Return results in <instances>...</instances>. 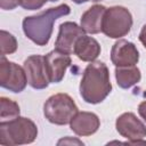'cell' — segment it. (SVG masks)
<instances>
[{
	"instance_id": "6da1fadb",
	"label": "cell",
	"mask_w": 146,
	"mask_h": 146,
	"mask_svg": "<svg viewBox=\"0 0 146 146\" xmlns=\"http://www.w3.org/2000/svg\"><path fill=\"white\" fill-rule=\"evenodd\" d=\"M112 83L110 80V71L103 62H90L84 68L81 82L80 95L88 104L102 103L111 92Z\"/></svg>"
},
{
	"instance_id": "7a4b0ae2",
	"label": "cell",
	"mask_w": 146,
	"mask_h": 146,
	"mask_svg": "<svg viewBox=\"0 0 146 146\" xmlns=\"http://www.w3.org/2000/svg\"><path fill=\"white\" fill-rule=\"evenodd\" d=\"M71 13L66 3L52 7L34 16H29L23 19V31L25 35L38 46H46L52 33V25L56 19L66 16Z\"/></svg>"
},
{
	"instance_id": "3957f363",
	"label": "cell",
	"mask_w": 146,
	"mask_h": 146,
	"mask_svg": "<svg viewBox=\"0 0 146 146\" xmlns=\"http://www.w3.org/2000/svg\"><path fill=\"white\" fill-rule=\"evenodd\" d=\"M38 136V127L27 119L17 116L13 120L1 121L0 123V145L15 146L30 144Z\"/></svg>"
},
{
	"instance_id": "277c9868",
	"label": "cell",
	"mask_w": 146,
	"mask_h": 146,
	"mask_svg": "<svg viewBox=\"0 0 146 146\" xmlns=\"http://www.w3.org/2000/svg\"><path fill=\"white\" fill-rule=\"evenodd\" d=\"M78 112V106L72 97L63 92L50 96L43 105V114L46 119L50 123L57 125L70 123Z\"/></svg>"
},
{
	"instance_id": "5b68a950",
	"label": "cell",
	"mask_w": 146,
	"mask_h": 146,
	"mask_svg": "<svg viewBox=\"0 0 146 146\" xmlns=\"http://www.w3.org/2000/svg\"><path fill=\"white\" fill-rule=\"evenodd\" d=\"M132 26V16L130 11L122 6L107 8L102 24V32L112 39H119L127 35Z\"/></svg>"
},
{
	"instance_id": "8992f818",
	"label": "cell",
	"mask_w": 146,
	"mask_h": 146,
	"mask_svg": "<svg viewBox=\"0 0 146 146\" xmlns=\"http://www.w3.org/2000/svg\"><path fill=\"white\" fill-rule=\"evenodd\" d=\"M27 83L24 67L16 63L9 62L5 55L0 59V86L11 92H21L25 89Z\"/></svg>"
},
{
	"instance_id": "52a82bcc",
	"label": "cell",
	"mask_w": 146,
	"mask_h": 146,
	"mask_svg": "<svg viewBox=\"0 0 146 146\" xmlns=\"http://www.w3.org/2000/svg\"><path fill=\"white\" fill-rule=\"evenodd\" d=\"M24 71L26 74L27 83L34 89H44L50 83L46 70L44 56L32 55L24 62Z\"/></svg>"
},
{
	"instance_id": "ba28073f",
	"label": "cell",
	"mask_w": 146,
	"mask_h": 146,
	"mask_svg": "<svg viewBox=\"0 0 146 146\" xmlns=\"http://www.w3.org/2000/svg\"><path fill=\"white\" fill-rule=\"evenodd\" d=\"M71 63L72 60L70 55L63 51H59L57 49L47 54L44 56V64H46V70H47L50 83L60 82Z\"/></svg>"
},
{
	"instance_id": "9c48e42d",
	"label": "cell",
	"mask_w": 146,
	"mask_h": 146,
	"mask_svg": "<svg viewBox=\"0 0 146 146\" xmlns=\"http://www.w3.org/2000/svg\"><path fill=\"white\" fill-rule=\"evenodd\" d=\"M84 35V30L74 22H65L59 25V32L55 42L57 50L71 55L79 38Z\"/></svg>"
},
{
	"instance_id": "30bf717a",
	"label": "cell",
	"mask_w": 146,
	"mask_h": 146,
	"mask_svg": "<svg viewBox=\"0 0 146 146\" xmlns=\"http://www.w3.org/2000/svg\"><path fill=\"white\" fill-rule=\"evenodd\" d=\"M115 127L117 132L127 139L137 140L146 137V125L133 113L127 112L121 114L116 119Z\"/></svg>"
},
{
	"instance_id": "8fae6325",
	"label": "cell",
	"mask_w": 146,
	"mask_h": 146,
	"mask_svg": "<svg viewBox=\"0 0 146 146\" xmlns=\"http://www.w3.org/2000/svg\"><path fill=\"white\" fill-rule=\"evenodd\" d=\"M111 60L116 67L133 66L139 60V52L132 42L121 39L112 47Z\"/></svg>"
},
{
	"instance_id": "7c38bea8",
	"label": "cell",
	"mask_w": 146,
	"mask_h": 146,
	"mask_svg": "<svg viewBox=\"0 0 146 146\" xmlns=\"http://www.w3.org/2000/svg\"><path fill=\"white\" fill-rule=\"evenodd\" d=\"M70 125H71V130L74 133L83 137V136L94 135L98 130L100 125V121L95 113L78 112L70 122Z\"/></svg>"
},
{
	"instance_id": "4fadbf2b",
	"label": "cell",
	"mask_w": 146,
	"mask_h": 146,
	"mask_svg": "<svg viewBox=\"0 0 146 146\" xmlns=\"http://www.w3.org/2000/svg\"><path fill=\"white\" fill-rule=\"evenodd\" d=\"M106 7L102 5H94L81 16V27L84 32L90 34H97L102 32V24Z\"/></svg>"
},
{
	"instance_id": "5bb4252c",
	"label": "cell",
	"mask_w": 146,
	"mask_h": 146,
	"mask_svg": "<svg viewBox=\"0 0 146 146\" xmlns=\"http://www.w3.org/2000/svg\"><path fill=\"white\" fill-rule=\"evenodd\" d=\"M73 52L83 62H94L100 54V46L96 39L82 35L78 39Z\"/></svg>"
},
{
	"instance_id": "9a60e30c",
	"label": "cell",
	"mask_w": 146,
	"mask_h": 146,
	"mask_svg": "<svg viewBox=\"0 0 146 146\" xmlns=\"http://www.w3.org/2000/svg\"><path fill=\"white\" fill-rule=\"evenodd\" d=\"M141 74L139 68L133 66H123V67H116L115 68V79L117 82V86L122 89H129L136 83L140 81Z\"/></svg>"
},
{
	"instance_id": "2e32d148",
	"label": "cell",
	"mask_w": 146,
	"mask_h": 146,
	"mask_svg": "<svg viewBox=\"0 0 146 146\" xmlns=\"http://www.w3.org/2000/svg\"><path fill=\"white\" fill-rule=\"evenodd\" d=\"M19 116V106L16 102L1 97L0 98V119L1 121L13 120Z\"/></svg>"
},
{
	"instance_id": "e0dca14e",
	"label": "cell",
	"mask_w": 146,
	"mask_h": 146,
	"mask_svg": "<svg viewBox=\"0 0 146 146\" xmlns=\"http://www.w3.org/2000/svg\"><path fill=\"white\" fill-rule=\"evenodd\" d=\"M0 42H1V55L13 54L17 49V41L13 34L2 30L0 32Z\"/></svg>"
},
{
	"instance_id": "ac0fdd59",
	"label": "cell",
	"mask_w": 146,
	"mask_h": 146,
	"mask_svg": "<svg viewBox=\"0 0 146 146\" xmlns=\"http://www.w3.org/2000/svg\"><path fill=\"white\" fill-rule=\"evenodd\" d=\"M48 0H19V6L26 10L40 9Z\"/></svg>"
},
{
	"instance_id": "d6986e66",
	"label": "cell",
	"mask_w": 146,
	"mask_h": 146,
	"mask_svg": "<svg viewBox=\"0 0 146 146\" xmlns=\"http://www.w3.org/2000/svg\"><path fill=\"white\" fill-rule=\"evenodd\" d=\"M19 5V0H0V7L3 10H11Z\"/></svg>"
},
{
	"instance_id": "ffe728a7",
	"label": "cell",
	"mask_w": 146,
	"mask_h": 146,
	"mask_svg": "<svg viewBox=\"0 0 146 146\" xmlns=\"http://www.w3.org/2000/svg\"><path fill=\"white\" fill-rule=\"evenodd\" d=\"M138 113L141 116V119L146 122V100L145 102H141L139 104V106H138Z\"/></svg>"
},
{
	"instance_id": "44dd1931",
	"label": "cell",
	"mask_w": 146,
	"mask_h": 146,
	"mask_svg": "<svg viewBox=\"0 0 146 146\" xmlns=\"http://www.w3.org/2000/svg\"><path fill=\"white\" fill-rule=\"evenodd\" d=\"M139 40L143 43V46L146 48V24L143 26V29H141V31L139 33Z\"/></svg>"
},
{
	"instance_id": "7402d4cb",
	"label": "cell",
	"mask_w": 146,
	"mask_h": 146,
	"mask_svg": "<svg viewBox=\"0 0 146 146\" xmlns=\"http://www.w3.org/2000/svg\"><path fill=\"white\" fill-rule=\"evenodd\" d=\"M66 143H70V144H79V145H83V143L82 141H80V140H78V139H68V138H65V139H60L59 141H58V145H60V144H66Z\"/></svg>"
},
{
	"instance_id": "603a6c76",
	"label": "cell",
	"mask_w": 146,
	"mask_h": 146,
	"mask_svg": "<svg viewBox=\"0 0 146 146\" xmlns=\"http://www.w3.org/2000/svg\"><path fill=\"white\" fill-rule=\"evenodd\" d=\"M72 1H74L75 3H83V2H87L89 0H72Z\"/></svg>"
},
{
	"instance_id": "cb8c5ba5",
	"label": "cell",
	"mask_w": 146,
	"mask_h": 146,
	"mask_svg": "<svg viewBox=\"0 0 146 146\" xmlns=\"http://www.w3.org/2000/svg\"><path fill=\"white\" fill-rule=\"evenodd\" d=\"M91 1H94V2H98V1H102V0H91Z\"/></svg>"
},
{
	"instance_id": "d4e9b609",
	"label": "cell",
	"mask_w": 146,
	"mask_h": 146,
	"mask_svg": "<svg viewBox=\"0 0 146 146\" xmlns=\"http://www.w3.org/2000/svg\"><path fill=\"white\" fill-rule=\"evenodd\" d=\"M49 1H51V2H55V1H58V0H49Z\"/></svg>"
}]
</instances>
